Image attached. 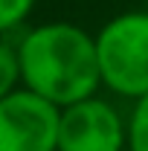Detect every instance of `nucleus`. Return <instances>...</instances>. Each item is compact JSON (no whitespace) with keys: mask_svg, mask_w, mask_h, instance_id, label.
Wrapping results in <instances>:
<instances>
[{"mask_svg":"<svg viewBox=\"0 0 148 151\" xmlns=\"http://www.w3.org/2000/svg\"><path fill=\"white\" fill-rule=\"evenodd\" d=\"M20 87V67H18V52L15 44H9L0 35V99Z\"/></svg>","mask_w":148,"mask_h":151,"instance_id":"6","label":"nucleus"},{"mask_svg":"<svg viewBox=\"0 0 148 151\" xmlns=\"http://www.w3.org/2000/svg\"><path fill=\"white\" fill-rule=\"evenodd\" d=\"M99 78L108 93L137 102L148 93V9L111 18L96 32Z\"/></svg>","mask_w":148,"mask_h":151,"instance_id":"2","label":"nucleus"},{"mask_svg":"<svg viewBox=\"0 0 148 151\" xmlns=\"http://www.w3.org/2000/svg\"><path fill=\"white\" fill-rule=\"evenodd\" d=\"M38 0H0V35L18 29L23 20L32 15Z\"/></svg>","mask_w":148,"mask_h":151,"instance_id":"7","label":"nucleus"},{"mask_svg":"<svg viewBox=\"0 0 148 151\" xmlns=\"http://www.w3.org/2000/svg\"><path fill=\"white\" fill-rule=\"evenodd\" d=\"M20 87L38 93L55 108L99 93V58L96 38L70 20H47L23 32L18 44Z\"/></svg>","mask_w":148,"mask_h":151,"instance_id":"1","label":"nucleus"},{"mask_svg":"<svg viewBox=\"0 0 148 151\" xmlns=\"http://www.w3.org/2000/svg\"><path fill=\"white\" fill-rule=\"evenodd\" d=\"M128 119V151H148V93L134 102Z\"/></svg>","mask_w":148,"mask_h":151,"instance_id":"5","label":"nucleus"},{"mask_svg":"<svg viewBox=\"0 0 148 151\" xmlns=\"http://www.w3.org/2000/svg\"><path fill=\"white\" fill-rule=\"evenodd\" d=\"M55 151H128V119L99 93L61 108Z\"/></svg>","mask_w":148,"mask_h":151,"instance_id":"3","label":"nucleus"},{"mask_svg":"<svg viewBox=\"0 0 148 151\" xmlns=\"http://www.w3.org/2000/svg\"><path fill=\"white\" fill-rule=\"evenodd\" d=\"M61 108L26 87L0 99V151H55Z\"/></svg>","mask_w":148,"mask_h":151,"instance_id":"4","label":"nucleus"}]
</instances>
